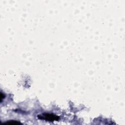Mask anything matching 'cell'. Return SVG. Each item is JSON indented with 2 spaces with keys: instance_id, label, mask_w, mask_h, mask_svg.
Returning <instances> with one entry per match:
<instances>
[{
  "instance_id": "obj_1",
  "label": "cell",
  "mask_w": 125,
  "mask_h": 125,
  "mask_svg": "<svg viewBox=\"0 0 125 125\" xmlns=\"http://www.w3.org/2000/svg\"><path fill=\"white\" fill-rule=\"evenodd\" d=\"M38 118L42 120H45L46 121H57L59 119V117L54 115L53 114H48V113H44L42 115H40L38 116Z\"/></svg>"
}]
</instances>
